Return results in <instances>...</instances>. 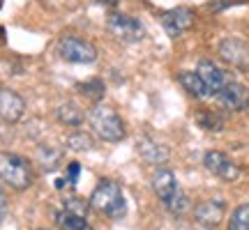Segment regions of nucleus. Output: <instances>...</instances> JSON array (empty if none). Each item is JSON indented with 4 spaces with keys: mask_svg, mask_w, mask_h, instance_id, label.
<instances>
[{
    "mask_svg": "<svg viewBox=\"0 0 249 230\" xmlns=\"http://www.w3.org/2000/svg\"><path fill=\"white\" fill-rule=\"evenodd\" d=\"M0 182L14 191H26L35 182L30 161L17 152H0Z\"/></svg>",
    "mask_w": 249,
    "mask_h": 230,
    "instance_id": "obj_1",
    "label": "nucleus"
},
{
    "mask_svg": "<svg viewBox=\"0 0 249 230\" xmlns=\"http://www.w3.org/2000/svg\"><path fill=\"white\" fill-rule=\"evenodd\" d=\"M90 207L99 214H107L111 219H120L127 212V200L123 196V189L113 180H99L95 191L90 194Z\"/></svg>",
    "mask_w": 249,
    "mask_h": 230,
    "instance_id": "obj_2",
    "label": "nucleus"
},
{
    "mask_svg": "<svg viewBox=\"0 0 249 230\" xmlns=\"http://www.w3.org/2000/svg\"><path fill=\"white\" fill-rule=\"evenodd\" d=\"M88 122L92 133L102 138L107 143H120L127 136V129H124V120L107 104H97V106L90 111Z\"/></svg>",
    "mask_w": 249,
    "mask_h": 230,
    "instance_id": "obj_3",
    "label": "nucleus"
},
{
    "mask_svg": "<svg viewBox=\"0 0 249 230\" xmlns=\"http://www.w3.org/2000/svg\"><path fill=\"white\" fill-rule=\"evenodd\" d=\"M107 30L123 44H136L145 37V28L141 21L129 14H120V12H113L107 16Z\"/></svg>",
    "mask_w": 249,
    "mask_h": 230,
    "instance_id": "obj_4",
    "label": "nucleus"
},
{
    "mask_svg": "<svg viewBox=\"0 0 249 230\" xmlns=\"http://www.w3.org/2000/svg\"><path fill=\"white\" fill-rule=\"evenodd\" d=\"M58 55H60L62 60L67 62H76V65H92V62L97 60V49L86 42V39H81L76 35H62L58 39Z\"/></svg>",
    "mask_w": 249,
    "mask_h": 230,
    "instance_id": "obj_5",
    "label": "nucleus"
},
{
    "mask_svg": "<svg viewBox=\"0 0 249 230\" xmlns=\"http://www.w3.org/2000/svg\"><path fill=\"white\" fill-rule=\"evenodd\" d=\"M203 166L210 170L214 177L224 180V182H235V180L240 177V166H238L229 154H224V152H217V150L205 152Z\"/></svg>",
    "mask_w": 249,
    "mask_h": 230,
    "instance_id": "obj_6",
    "label": "nucleus"
},
{
    "mask_svg": "<svg viewBox=\"0 0 249 230\" xmlns=\"http://www.w3.org/2000/svg\"><path fill=\"white\" fill-rule=\"evenodd\" d=\"M219 58L224 62H229L231 67L240 71H249V44L242 42V39H235V37H229L219 42Z\"/></svg>",
    "mask_w": 249,
    "mask_h": 230,
    "instance_id": "obj_7",
    "label": "nucleus"
},
{
    "mask_svg": "<svg viewBox=\"0 0 249 230\" xmlns=\"http://www.w3.org/2000/svg\"><path fill=\"white\" fill-rule=\"evenodd\" d=\"M192 26H194V9H189V7H173L161 14V28L173 39L185 35Z\"/></svg>",
    "mask_w": 249,
    "mask_h": 230,
    "instance_id": "obj_8",
    "label": "nucleus"
},
{
    "mask_svg": "<svg viewBox=\"0 0 249 230\" xmlns=\"http://www.w3.org/2000/svg\"><path fill=\"white\" fill-rule=\"evenodd\" d=\"M214 97H217V101H219L224 108H229V111H245V108H249V88L242 85V83H238V81L226 83Z\"/></svg>",
    "mask_w": 249,
    "mask_h": 230,
    "instance_id": "obj_9",
    "label": "nucleus"
},
{
    "mask_svg": "<svg viewBox=\"0 0 249 230\" xmlns=\"http://www.w3.org/2000/svg\"><path fill=\"white\" fill-rule=\"evenodd\" d=\"M26 113V101L23 97L9 88H0V120L14 124Z\"/></svg>",
    "mask_w": 249,
    "mask_h": 230,
    "instance_id": "obj_10",
    "label": "nucleus"
},
{
    "mask_svg": "<svg viewBox=\"0 0 249 230\" xmlns=\"http://www.w3.org/2000/svg\"><path fill=\"white\" fill-rule=\"evenodd\" d=\"M224 212H226V203L222 198H210L194 207V219L205 228H217L224 219Z\"/></svg>",
    "mask_w": 249,
    "mask_h": 230,
    "instance_id": "obj_11",
    "label": "nucleus"
},
{
    "mask_svg": "<svg viewBox=\"0 0 249 230\" xmlns=\"http://www.w3.org/2000/svg\"><path fill=\"white\" fill-rule=\"evenodd\" d=\"M196 71H198V76L205 81V85L210 88L213 95H217L226 83H231L233 81L231 76H229V71H224L222 67L213 60H201L198 62V67H196Z\"/></svg>",
    "mask_w": 249,
    "mask_h": 230,
    "instance_id": "obj_12",
    "label": "nucleus"
},
{
    "mask_svg": "<svg viewBox=\"0 0 249 230\" xmlns=\"http://www.w3.org/2000/svg\"><path fill=\"white\" fill-rule=\"evenodd\" d=\"M152 189H155V194H157V198H160L161 203H169L171 198L180 191L176 173L169 168H160L152 175Z\"/></svg>",
    "mask_w": 249,
    "mask_h": 230,
    "instance_id": "obj_13",
    "label": "nucleus"
},
{
    "mask_svg": "<svg viewBox=\"0 0 249 230\" xmlns=\"http://www.w3.org/2000/svg\"><path fill=\"white\" fill-rule=\"evenodd\" d=\"M136 148H139V154H141L148 164L161 166V164H166V159H169V148L161 145L160 141L150 138V136H141V138L136 141Z\"/></svg>",
    "mask_w": 249,
    "mask_h": 230,
    "instance_id": "obj_14",
    "label": "nucleus"
},
{
    "mask_svg": "<svg viewBox=\"0 0 249 230\" xmlns=\"http://www.w3.org/2000/svg\"><path fill=\"white\" fill-rule=\"evenodd\" d=\"M178 81H180V85H182L192 97H196V99L213 97V92H210V88L205 85V81L198 76V71H180Z\"/></svg>",
    "mask_w": 249,
    "mask_h": 230,
    "instance_id": "obj_15",
    "label": "nucleus"
},
{
    "mask_svg": "<svg viewBox=\"0 0 249 230\" xmlns=\"http://www.w3.org/2000/svg\"><path fill=\"white\" fill-rule=\"evenodd\" d=\"M55 117H58V122H62L65 127H81L83 120H86V115L81 111L76 104H71V101H65L60 106L55 108Z\"/></svg>",
    "mask_w": 249,
    "mask_h": 230,
    "instance_id": "obj_16",
    "label": "nucleus"
},
{
    "mask_svg": "<svg viewBox=\"0 0 249 230\" xmlns=\"http://www.w3.org/2000/svg\"><path fill=\"white\" fill-rule=\"evenodd\" d=\"M55 221H58V226L62 230H92V226L86 221L83 214H76L71 210H60L55 214Z\"/></svg>",
    "mask_w": 249,
    "mask_h": 230,
    "instance_id": "obj_17",
    "label": "nucleus"
},
{
    "mask_svg": "<svg viewBox=\"0 0 249 230\" xmlns=\"http://www.w3.org/2000/svg\"><path fill=\"white\" fill-rule=\"evenodd\" d=\"M65 145H67L70 150H74V152H88V150H92L95 141H92V136H90V133L76 131V133H70V136H67Z\"/></svg>",
    "mask_w": 249,
    "mask_h": 230,
    "instance_id": "obj_18",
    "label": "nucleus"
},
{
    "mask_svg": "<svg viewBox=\"0 0 249 230\" xmlns=\"http://www.w3.org/2000/svg\"><path fill=\"white\" fill-rule=\"evenodd\" d=\"M229 230H249V203L238 205V207L231 212Z\"/></svg>",
    "mask_w": 249,
    "mask_h": 230,
    "instance_id": "obj_19",
    "label": "nucleus"
},
{
    "mask_svg": "<svg viewBox=\"0 0 249 230\" xmlns=\"http://www.w3.org/2000/svg\"><path fill=\"white\" fill-rule=\"evenodd\" d=\"M79 88V92L83 95V97H88V99H102L104 97V92H107V88H104V83L99 79H90V81H86V83H79L76 85Z\"/></svg>",
    "mask_w": 249,
    "mask_h": 230,
    "instance_id": "obj_20",
    "label": "nucleus"
},
{
    "mask_svg": "<svg viewBox=\"0 0 249 230\" xmlns=\"http://www.w3.org/2000/svg\"><path fill=\"white\" fill-rule=\"evenodd\" d=\"M37 159H39L44 170H53V168H58V164L62 161V154L58 150H53V148H39Z\"/></svg>",
    "mask_w": 249,
    "mask_h": 230,
    "instance_id": "obj_21",
    "label": "nucleus"
},
{
    "mask_svg": "<svg viewBox=\"0 0 249 230\" xmlns=\"http://www.w3.org/2000/svg\"><path fill=\"white\" fill-rule=\"evenodd\" d=\"M164 207L169 210L171 214H176V216H180V214H185L187 212V207H189V198H187V194L180 189L178 194L171 198L169 203H164Z\"/></svg>",
    "mask_w": 249,
    "mask_h": 230,
    "instance_id": "obj_22",
    "label": "nucleus"
},
{
    "mask_svg": "<svg viewBox=\"0 0 249 230\" xmlns=\"http://www.w3.org/2000/svg\"><path fill=\"white\" fill-rule=\"evenodd\" d=\"M196 120H198V124H201L203 129H210V131H219V129H224V122L213 113H198L196 115Z\"/></svg>",
    "mask_w": 249,
    "mask_h": 230,
    "instance_id": "obj_23",
    "label": "nucleus"
},
{
    "mask_svg": "<svg viewBox=\"0 0 249 230\" xmlns=\"http://www.w3.org/2000/svg\"><path fill=\"white\" fill-rule=\"evenodd\" d=\"M79 173H81L79 164H70V168H67V180H70V184H74V182L79 180Z\"/></svg>",
    "mask_w": 249,
    "mask_h": 230,
    "instance_id": "obj_24",
    "label": "nucleus"
},
{
    "mask_svg": "<svg viewBox=\"0 0 249 230\" xmlns=\"http://www.w3.org/2000/svg\"><path fill=\"white\" fill-rule=\"evenodd\" d=\"M5 214H7V196L0 186V219H5Z\"/></svg>",
    "mask_w": 249,
    "mask_h": 230,
    "instance_id": "obj_25",
    "label": "nucleus"
},
{
    "mask_svg": "<svg viewBox=\"0 0 249 230\" xmlns=\"http://www.w3.org/2000/svg\"><path fill=\"white\" fill-rule=\"evenodd\" d=\"M97 2L107 5V7H116V5H118V0H97Z\"/></svg>",
    "mask_w": 249,
    "mask_h": 230,
    "instance_id": "obj_26",
    "label": "nucleus"
},
{
    "mask_svg": "<svg viewBox=\"0 0 249 230\" xmlns=\"http://www.w3.org/2000/svg\"><path fill=\"white\" fill-rule=\"evenodd\" d=\"M37 230H49V228H37Z\"/></svg>",
    "mask_w": 249,
    "mask_h": 230,
    "instance_id": "obj_27",
    "label": "nucleus"
}]
</instances>
